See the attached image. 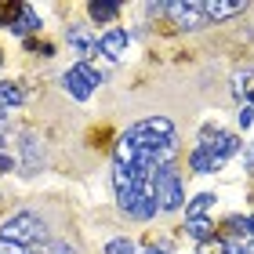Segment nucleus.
<instances>
[{
    "instance_id": "412c9836",
    "label": "nucleus",
    "mask_w": 254,
    "mask_h": 254,
    "mask_svg": "<svg viewBox=\"0 0 254 254\" xmlns=\"http://www.w3.org/2000/svg\"><path fill=\"white\" fill-rule=\"evenodd\" d=\"M0 254H29V247H18V244H11V240L0 236Z\"/></svg>"
},
{
    "instance_id": "f3484780",
    "label": "nucleus",
    "mask_w": 254,
    "mask_h": 254,
    "mask_svg": "<svg viewBox=\"0 0 254 254\" xmlns=\"http://www.w3.org/2000/svg\"><path fill=\"white\" fill-rule=\"evenodd\" d=\"M40 167V153H37V138L26 134V175H33V171Z\"/></svg>"
},
{
    "instance_id": "4be33fe9",
    "label": "nucleus",
    "mask_w": 254,
    "mask_h": 254,
    "mask_svg": "<svg viewBox=\"0 0 254 254\" xmlns=\"http://www.w3.org/2000/svg\"><path fill=\"white\" fill-rule=\"evenodd\" d=\"M26 51H40V55H51L55 48H51V44H40V40H26Z\"/></svg>"
},
{
    "instance_id": "b1692460",
    "label": "nucleus",
    "mask_w": 254,
    "mask_h": 254,
    "mask_svg": "<svg viewBox=\"0 0 254 254\" xmlns=\"http://www.w3.org/2000/svg\"><path fill=\"white\" fill-rule=\"evenodd\" d=\"M244 164H247V167H254V142L247 145V153H244Z\"/></svg>"
},
{
    "instance_id": "39448f33",
    "label": "nucleus",
    "mask_w": 254,
    "mask_h": 254,
    "mask_svg": "<svg viewBox=\"0 0 254 254\" xmlns=\"http://www.w3.org/2000/svg\"><path fill=\"white\" fill-rule=\"evenodd\" d=\"M95 87H98V73H95L87 62H80V65H73V69L65 73V91H69L73 98H80V102L95 95Z\"/></svg>"
},
{
    "instance_id": "20e7f679",
    "label": "nucleus",
    "mask_w": 254,
    "mask_h": 254,
    "mask_svg": "<svg viewBox=\"0 0 254 254\" xmlns=\"http://www.w3.org/2000/svg\"><path fill=\"white\" fill-rule=\"evenodd\" d=\"M153 196H156V203L164 207V211H178L182 207V182H178V171L175 164L171 167H160L156 175H153Z\"/></svg>"
},
{
    "instance_id": "bb28decb",
    "label": "nucleus",
    "mask_w": 254,
    "mask_h": 254,
    "mask_svg": "<svg viewBox=\"0 0 254 254\" xmlns=\"http://www.w3.org/2000/svg\"><path fill=\"white\" fill-rule=\"evenodd\" d=\"M247 225H251V233H254V214H251V218H247Z\"/></svg>"
},
{
    "instance_id": "6e6552de",
    "label": "nucleus",
    "mask_w": 254,
    "mask_h": 254,
    "mask_svg": "<svg viewBox=\"0 0 254 254\" xmlns=\"http://www.w3.org/2000/svg\"><path fill=\"white\" fill-rule=\"evenodd\" d=\"M203 7V18L211 22V18H225V15H236V11H244V4L240 0H207Z\"/></svg>"
},
{
    "instance_id": "9b49d317",
    "label": "nucleus",
    "mask_w": 254,
    "mask_h": 254,
    "mask_svg": "<svg viewBox=\"0 0 254 254\" xmlns=\"http://www.w3.org/2000/svg\"><path fill=\"white\" fill-rule=\"evenodd\" d=\"M69 44H73V51H76V55H84V59L98 48V40L91 37L87 29H69Z\"/></svg>"
},
{
    "instance_id": "dca6fc26",
    "label": "nucleus",
    "mask_w": 254,
    "mask_h": 254,
    "mask_svg": "<svg viewBox=\"0 0 254 254\" xmlns=\"http://www.w3.org/2000/svg\"><path fill=\"white\" fill-rule=\"evenodd\" d=\"M22 15V4H15V0H0V26H15V18Z\"/></svg>"
},
{
    "instance_id": "5701e85b",
    "label": "nucleus",
    "mask_w": 254,
    "mask_h": 254,
    "mask_svg": "<svg viewBox=\"0 0 254 254\" xmlns=\"http://www.w3.org/2000/svg\"><path fill=\"white\" fill-rule=\"evenodd\" d=\"M251 120H254V109L244 106V113H240V127H251Z\"/></svg>"
},
{
    "instance_id": "a211bd4d",
    "label": "nucleus",
    "mask_w": 254,
    "mask_h": 254,
    "mask_svg": "<svg viewBox=\"0 0 254 254\" xmlns=\"http://www.w3.org/2000/svg\"><path fill=\"white\" fill-rule=\"evenodd\" d=\"M196 254H233V251L225 247V240L211 236V240H207V244H200V251H196Z\"/></svg>"
},
{
    "instance_id": "423d86ee",
    "label": "nucleus",
    "mask_w": 254,
    "mask_h": 254,
    "mask_svg": "<svg viewBox=\"0 0 254 254\" xmlns=\"http://www.w3.org/2000/svg\"><path fill=\"white\" fill-rule=\"evenodd\" d=\"M167 15L175 18V26H182V29H203V26H211V22L203 18V7L196 4V0H175V4H167Z\"/></svg>"
},
{
    "instance_id": "f257e3e1",
    "label": "nucleus",
    "mask_w": 254,
    "mask_h": 254,
    "mask_svg": "<svg viewBox=\"0 0 254 254\" xmlns=\"http://www.w3.org/2000/svg\"><path fill=\"white\" fill-rule=\"evenodd\" d=\"M175 156H178V142H175V124L167 117H149L134 124L117 142V164L131 171L134 182L149 192H153V175L160 167H171Z\"/></svg>"
},
{
    "instance_id": "aec40b11",
    "label": "nucleus",
    "mask_w": 254,
    "mask_h": 254,
    "mask_svg": "<svg viewBox=\"0 0 254 254\" xmlns=\"http://www.w3.org/2000/svg\"><path fill=\"white\" fill-rule=\"evenodd\" d=\"M106 254H134V244H131V240H109Z\"/></svg>"
},
{
    "instance_id": "0eeeda50",
    "label": "nucleus",
    "mask_w": 254,
    "mask_h": 254,
    "mask_svg": "<svg viewBox=\"0 0 254 254\" xmlns=\"http://www.w3.org/2000/svg\"><path fill=\"white\" fill-rule=\"evenodd\" d=\"M98 48H102V55H109V59H124V51H127V33H124V29H109L106 37L98 40Z\"/></svg>"
},
{
    "instance_id": "f03ea898",
    "label": "nucleus",
    "mask_w": 254,
    "mask_h": 254,
    "mask_svg": "<svg viewBox=\"0 0 254 254\" xmlns=\"http://www.w3.org/2000/svg\"><path fill=\"white\" fill-rule=\"evenodd\" d=\"M240 149V142L233 134H225V131H211V127H207V131L200 134V145H196V153H192V171L196 175H211V171H218L225 164L229 156H233Z\"/></svg>"
},
{
    "instance_id": "4468645a",
    "label": "nucleus",
    "mask_w": 254,
    "mask_h": 254,
    "mask_svg": "<svg viewBox=\"0 0 254 254\" xmlns=\"http://www.w3.org/2000/svg\"><path fill=\"white\" fill-rule=\"evenodd\" d=\"M211 207H214V196H211V192H200V196H196V200L189 203L186 218H189V222H192V218H203L207 211H211Z\"/></svg>"
},
{
    "instance_id": "9d476101",
    "label": "nucleus",
    "mask_w": 254,
    "mask_h": 254,
    "mask_svg": "<svg viewBox=\"0 0 254 254\" xmlns=\"http://www.w3.org/2000/svg\"><path fill=\"white\" fill-rule=\"evenodd\" d=\"M37 26H40V15H37V11H33L29 4H22V15L15 18V26H11V33H18V37H26V33H33Z\"/></svg>"
},
{
    "instance_id": "f8f14e48",
    "label": "nucleus",
    "mask_w": 254,
    "mask_h": 254,
    "mask_svg": "<svg viewBox=\"0 0 254 254\" xmlns=\"http://www.w3.org/2000/svg\"><path fill=\"white\" fill-rule=\"evenodd\" d=\"M87 15L95 18V22H113V18L120 15V4H106V0L98 4V0H95V4H87Z\"/></svg>"
},
{
    "instance_id": "1a4fd4ad",
    "label": "nucleus",
    "mask_w": 254,
    "mask_h": 254,
    "mask_svg": "<svg viewBox=\"0 0 254 254\" xmlns=\"http://www.w3.org/2000/svg\"><path fill=\"white\" fill-rule=\"evenodd\" d=\"M22 98H26L22 84H15V80H4V84H0V109H15V106H22Z\"/></svg>"
},
{
    "instance_id": "393cba45",
    "label": "nucleus",
    "mask_w": 254,
    "mask_h": 254,
    "mask_svg": "<svg viewBox=\"0 0 254 254\" xmlns=\"http://www.w3.org/2000/svg\"><path fill=\"white\" fill-rule=\"evenodd\" d=\"M233 254H254V244H247V247H244V244H240V247H236Z\"/></svg>"
},
{
    "instance_id": "6ab92c4d",
    "label": "nucleus",
    "mask_w": 254,
    "mask_h": 254,
    "mask_svg": "<svg viewBox=\"0 0 254 254\" xmlns=\"http://www.w3.org/2000/svg\"><path fill=\"white\" fill-rule=\"evenodd\" d=\"M225 233H229V236H244V233H251L247 218H229V222H225Z\"/></svg>"
},
{
    "instance_id": "7ed1b4c3",
    "label": "nucleus",
    "mask_w": 254,
    "mask_h": 254,
    "mask_svg": "<svg viewBox=\"0 0 254 254\" xmlns=\"http://www.w3.org/2000/svg\"><path fill=\"white\" fill-rule=\"evenodd\" d=\"M4 240H11V244H18V247H33V244H44V222L37 214H29V211H22L15 218H7L4 222V233H0Z\"/></svg>"
},
{
    "instance_id": "a878e982",
    "label": "nucleus",
    "mask_w": 254,
    "mask_h": 254,
    "mask_svg": "<svg viewBox=\"0 0 254 254\" xmlns=\"http://www.w3.org/2000/svg\"><path fill=\"white\" fill-rule=\"evenodd\" d=\"M145 254H164V251H156V247H149V251H145Z\"/></svg>"
},
{
    "instance_id": "2eb2a0df",
    "label": "nucleus",
    "mask_w": 254,
    "mask_h": 254,
    "mask_svg": "<svg viewBox=\"0 0 254 254\" xmlns=\"http://www.w3.org/2000/svg\"><path fill=\"white\" fill-rule=\"evenodd\" d=\"M186 229H189V236H192V240H200V244H207V240H211V229H214V225L207 222V218H192V222H189Z\"/></svg>"
},
{
    "instance_id": "ddd939ff",
    "label": "nucleus",
    "mask_w": 254,
    "mask_h": 254,
    "mask_svg": "<svg viewBox=\"0 0 254 254\" xmlns=\"http://www.w3.org/2000/svg\"><path fill=\"white\" fill-rule=\"evenodd\" d=\"M233 91H236V98H247V109H251L254 106V73H240Z\"/></svg>"
}]
</instances>
